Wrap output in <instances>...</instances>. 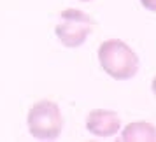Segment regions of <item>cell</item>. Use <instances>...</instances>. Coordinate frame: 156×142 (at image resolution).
Listing matches in <instances>:
<instances>
[{"label":"cell","mask_w":156,"mask_h":142,"mask_svg":"<svg viewBox=\"0 0 156 142\" xmlns=\"http://www.w3.org/2000/svg\"><path fill=\"white\" fill-rule=\"evenodd\" d=\"M98 62L104 72L116 81H128L139 70L137 53L119 39H109L100 44Z\"/></svg>","instance_id":"1"},{"label":"cell","mask_w":156,"mask_h":142,"mask_svg":"<svg viewBox=\"0 0 156 142\" xmlns=\"http://www.w3.org/2000/svg\"><path fill=\"white\" fill-rule=\"evenodd\" d=\"M30 135L37 140H55L63 128V116L56 102L41 100L30 107L27 116Z\"/></svg>","instance_id":"2"},{"label":"cell","mask_w":156,"mask_h":142,"mask_svg":"<svg viewBox=\"0 0 156 142\" xmlns=\"http://www.w3.org/2000/svg\"><path fill=\"white\" fill-rule=\"evenodd\" d=\"M60 16H62V23L55 27V34L58 41L69 49H76L83 46L97 25L91 16H88L79 9H65Z\"/></svg>","instance_id":"3"},{"label":"cell","mask_w":156,"mask_h":142,"mask_svg":"<svg viewBox=\"0 0 156 142\" xmlns=\"http://www.w3.org/2000/svg\"><path fill=\"white\" fill-rule=\"evenodd\" d=\"M121 119L118 112L109 109H93L86 118V130L95 137L109 139L119 132Z\"/></svg>","instance_id":"4"},{"label":"cell","mask_w":156,"mask_h":142,"mask_svg":"<svg viewBox=\"0 0 156 142\" xmlns=\"http://www.w3.org/2000/svg\"><path fill=\"white\" fill-rule=\"evenodd\" d=\"M121 140L125 142H156V126L147 121H133L123 128Z\"/></svg>","instance_id":"5"},{"label":"cell","mask_w":156,"mask_h":142,"mask_svg":"<svg viewBox=\"0 0 156 142\" xmlns=\"http://www.w3.org/2000/svg\"><path fill=\"white\" fill-rule=\"evenodd\" d=\"M140 4L144 7L151 11V12H156V0H140Z\"/></svg>","instance_id":"6"},{"label":"cell","mask_w":156,"mask_h":142,"mask_svg":"<svg viewBox=\"0 0 156 142\" xmlns=\"http://www.w3.org/2000/svg\"><path fill=\"white\" fill-rule=\"evenodd\" d=\"M151 90H153V93H154V97H156V77L153 79V83H151Z\"/></svg>","instance_id":"7"},{"label":"cell","mask_w":156,"mask_h":142,"mask_svg":"<svg viewBox=\"0 0 156 142\" xmlns=\"http://www.w3.org/2000/svg\"><path fill=\"white\" fill-rule=\"evenodd\" d=\"M79 2H90V0H79Z\"/></svg>","instance_id":"8"}]
</instances>
